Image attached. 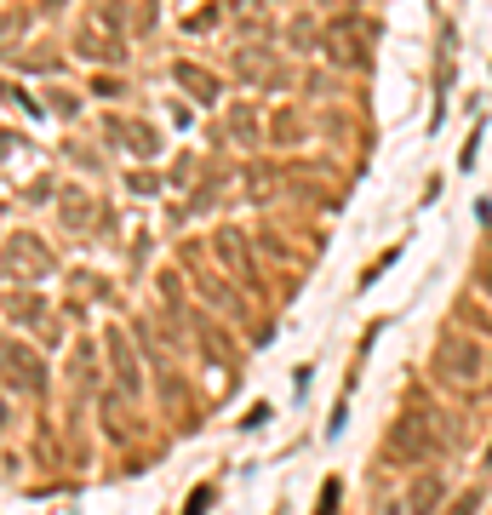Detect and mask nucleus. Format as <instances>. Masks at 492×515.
<instances>
[{
    "mask_svg": "<svg viewBox=\"0 0 492 515\" xmlns=\"http://www.w3.org/2000/svg\"><path fill=\"white\" fill-rule=\"evenodd\" d=\"M481 344H463V338H447L441 349H435V372H441V384L453 389H470L475 378H481Z\"/></svg>",
    "mask_w": 492,
    "mask_h": 515,
    "instance_id": "nucleus-1",
    "label": "nucleus"
},
{
    "mask_svg": "<svg viewBox=\"0 0 492 515\" xmlns=\"http://www.w3.org/2000/svg\"><path fill=\"white\" fill-rule=\"evenodd\" d=\"M366 23H344V29H332V40H326V52H332L338 63H349V69H361L366 63Z\"/></svg>",
    "mask_w": 492,
    "mask_h": 515,
    "instance_id": "nucleus-2",
    "label": "nucleus"
},
{
    "mask_svg": "<svg viewBox=\"0 0 492 515\" xmlns=\"http://www.w3.org/2000/svg\"><path fill=\"white\" fill-rule=\"evenodd\" d=\"M435 504H441V481L430 476V481H418V493H413V515H430Z\"/></svg>",
    "mask_w": 492,
    "mask_h": 515,
    "instance_id": "nucleus-3",
    "label": "nucleus"
},
{
    "mask_svg": "<svg viewBox=\"0 0 492 515\" xmlns=\"http://www.w3.org/2000/svg\"><path fill=\"white\" fill-rule=\"evenodd\" d=\"M475 510H481V498H475V493H463V498H458V504L447 510V515H475Z\"/></svg>",
    "mask_w": 492,
    "mask_h": 515,
    "instance_id": "nucleus-4",
    "label": "nucleus"
}]
</instances>
